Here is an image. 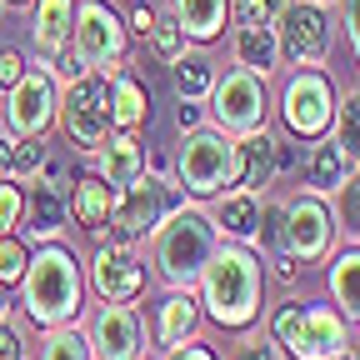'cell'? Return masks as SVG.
Segmentation results:
<instances>
[{
    "mask_svg": "<svg viewBox=\"0 0 360 360\" xmlns=\"http://www.w3.org/2000/svg\"><path fill=\"white\" fill-rule=\"evenodd\" d=\"M205 321L220 326L225 335H240L250 326H260V305H265V260L255 255V245H236L220 240L195 281Z\"/></svg>",
    "mask_w": 360,
    "mask_h": 360,
    "instance_id": "obj_1",
    "label": "cell"
},
{
    "mask_svg": "<svg viewBox=\"0 0 360 360\" xmlns=\"http://www.w3.org/2000/svg\"><path fill=\"white\" fill-rule=\"evenodd\" d=\"M20 305L40 330L80 321V310H85V265H80V255L60 240L35 245V255L25 260V276H20Z\"/></svg>",
    "mask_w": 360,
    "mask_h": 360,
    "instance_id": "obj_2",
    "label": "cell"
},
{
    "mask_svg": "<svg viewBox=\"0 0 360 360\" xmlns=\"http://www.w3.org/2000/svg\"><path fill=\"white\" fill-rule=\"evenodd\" d=\"M146 245H150V270H155V281L165 290H195V281H200L210 250L220 245V236H215L210 210L186 200L180 210H170L155 225V236Z\"/></svg>",
    "mask_w": 360,
    "mask_h": 360,
    "instance_id": "obj_3",
    "label": "cell"
},
{
    "mask_svg": "<svg viewBox=\"0 0 360 360\" xmlns=\"http://www.w3.org/2000/svg\"><path fill=\"white\" fill-rule=\"evenodd\" d=\"M265 330L285 350V360H345V350L355 340V326L335 305L300 300V295H285L276 310H270Z\"/></svg>",
    "mask_w": 360,
    "mask_h": 360,
    "instance_id": "obj_4",
    "label": "cell"
},
{
    "mask_svg": "<svg viewBox=\"0 0 360 360\" xmlns=\"http://www.w3.org/2000/svg\"><path fill=\"white\" fill-rule=\"evenodd\" d=\"M175 186L191 200H215L240 186V141L215 125H191L175 150Z\"/></svg>",
    "mask_w": 360,
    "mask_h": 360,
    "instance_id": "obj_5",
    "label": "cell"
},
{
    "mask_svg": "<svg viewBox=\"0 0 360 360\" xmlns=\"http://www.w3.org/2000/svg\"><path fill=\"white\" fill-rule=\"evenodd\" d=\"M186 205V191L175 186V175L165 170H141L130 186L115 191V205H110V225H105V240H120V245H146L155 236V225Z\"/></svg>",
    "mask_w": 360,
    "mask_h": 360,
    "instance_id": "obj_6",
    "label": "cell"
},
{
    "mask_svg": "<svg viewBox=\"0 0 360 360\" xmlns=\"http://www.w3.org/2000/svg\"><path fill=\"white\" fill-rule=\"evenodd\" d=\"M65 56L75 60V70H101V75L130 70L125 15L110 11V0H75V25H70Z\"/></svg>",
    "mask_w": 360,
    "mask_h": 360,
    "instance_id": "obj_7",
    "label": "cell"
},
{
    "mask_svg": "<svg viewBox=\"0 0 360 360\" xmlns=\"http://www.w3.org/2000/svg\"><path fill=\"white\" fill-rule=\"evenodd\" d=\"M56 125L70 135L75 150L96 155L101 141L110 135V75H101V70H80V75L60 80Z\"/></svg>",
    "mask_w": 360,
    "mask_h": 360,
    "instance_id": "obj_8",
    "label": "cell"
},
{
    "mask_svg": "<svg viewBox=\"0 0 360 360\" xmlns=\"http://www.w3.org/2000/svg\"><path fill=\"white\" fill-rule=\"evenodd\" d=\"M205 115L215 130L236 135V141H245V135H260L270 130V90L260 75L231 65L225 75H215L210 96H205Z\"/></svg>",
    "mask_w": 360,
    "mask_h": 360,
    "instance_id": "obj_9",
    "label": "cell"
},
{
    "mask_svg": "<svg viewBox=\"0 0 360 360\" xmlns=\"http://www.w3.org/2000/svg\"><path fill=\"white\" fill-rule=\"evenodd\" d=\"M335 240H340V225H335V200L330 195L295 191L290 200H281V250H290L305 270L330 260Z\"/></svg>",
    "mask_w": 360,
    "mask_h": 360,
    "instance_id": "obj_10",
    "label": "cell"
},
{
    "mask_svg": "<svg viewBox=\"0 0 360 360\" xmlns=\"http://www.w3.org/2000/svg\"><path fill=\"white\" fill-rule=\"evenodd\" d=\"M281 60L295 70H326L330 60V6L321 0H285L276 15Z\"/></svg>",
    "mask_w": 360,
    "mask_h": 360,
    "instance_id": "obj_11",
    "label": "cell"
},
{
    "mask_svg": "<svg viewBox=\"0 0 360 360\" xmlns=\"http://www.w3.org/2000/svg\"><path fill=\"white\" fill-rule=\"evenodd\" d=\"M56 101H60L56 70L30 60L20 70V80L6 90V130L11 135H30V141H45V135L56 130Z\"/></svg>",
    "mask_w": 360,
    "mask_h": 360,
    "instance_id": "obj_12",
    "label": "cell"
},
{
    "mask_svg": "<svg viewBox=\"0 0 360 360\" xmlns=\"http://www.w3.org/2000/svg\"><path fill=\"white\" fill-rule=\"evenodd\" d=\"M281 125L295 135V141H321L330 135L335 120V85L326 70H295L281 90Z\"/></svg>",
    "mask_w": 360,
    "mask_h": 360,
    "instance_id": "obj_13",
    "label": "cell"
},
{
    "mask_svg": "<svg viewBox=\"0 0 360 360\" xmlns=\"http://www.w3.org/2000/svg\"><path fill=\"white\" fill-rule=\"evenodd\" d=\"M146 255L141 245H120V240H96L85 260V290H96L101 300H141L146 295Z\"/></svg>",
    "mask_w": 360,
    "mask_h": 360,
    "instance_id": "obj_14",
    "label": "cell"
},
{
    "mask_svg": "<svg viewBox=\"0 0 360 360\" xmlns=\"http://www.w3.org/2000/svg\"><path fill=\"white\" fill-rule=\"evenodd\" d=\"M85 340L96 360H141L146 355V315L135 300H101L85 321Z\"/></svg>",
    "mask_w": 360,
    "mask_h": 360,
    "instance_id": "obj_15",
    "label": "cell"
},
{
    "mask_svg": "<svg viewBox=\"0 0 360 360\" xmlns=\"http://www.w3.org/2000/svg\"><path fill=\"white\" fill-rule=\"evenodd\" d=\"M65 220H70V205H65V191L56 186V165L45 160L30 180H25V210H20V231L25 240L45 245V240H60L65 236Z\"/></svg>",
    "mask_w": 360,
    "mask_h": 360,
    "instance_id": "obj_16",
    "label": "cell"
},
{
    "mask_svg": "<svg viewBox=\"0 0 360 360\" xmlns=\"http://www.w3.org/2000/svg\"><path fill=\"white\" fill-rule=\"evenodd\" d=\"M65 205H70V225H75L80 236L105 240L110 205H115V186H105V175H101V170H85V175H75V186H70Z\"/></svg>",
    "mask_w": 360,
    "mask_h": 360,
    "instance_id": "obj_17",
    "label": "cell"
},
{
    "mask_svg": "<svg viewBox=\"0 0 360 360\" xmlns=\"http://www.w3.org/2000/svg\"><path fill=\"white\" fill-rule=\"evenodd\" d=\"M260 210H265V195L255 191H225L210 200V220H215V236L220 240H236V245H255L260 240Z\"/></svg>",
    "mask_w": 360,
    "mask_h": 360,
    "instance_id": "obj_18",
    "label": "cell"
},
{
    "mask_svg": "<svg viewBox=\"0 0 360 360\" xmlns=\"http://www.w3.org/2000/svg\"><path fill=\"white\" fill-rule=\"evenodd\" d=\"M70 25H75V0H30V45L40 65H56L65 56Z\"/></svg>",
    "mask_w": 360,
    "mask_h": 360,
    "instance_id": "obj_19",
    "label": "cell"
},
{
    "mask_svg": "<svg viewBox=\"0 0 360 360\" xmlns=\"http://www.w3.org/2000/svg\"><path fill=\"white\" fill-rule=\"evenodd\" d=\"M200 321H205V310H200V295H195V290H165V295L155 300L150 340H155L160 350H170V345H180V340H195Z\"/></svg>",
    "mask_w": 360,
    "mask_h": 360,
    "instance_id": "obj_20",
    "label": "cell"
},
{
    "mask_svg": "<svg viewBox=\"0 0 360 360\" xmlns=\"http://www.w3.org/2000/svg\"><path fill=\"white\" fill-rule=\"evenodd\" d=\"M231 56L240 70L260 75L265 85L281 75V40H276V25H231Z\"/></svg>",
    "mask_w": 360,
    "mask_h": 360,
    "instance_id": "obj_21",
    "label": "cell"
},
{
    "mask_svg": "<svg viewBox=\"0 0 360 360\" xmlns=\"http://www.w3.org/2000/svg\"><path fill=\"white\" fill-rule=\"evenodd\" d=\"M146 165H150V155H146V141L135 130H110L101 141V150H96V170L105 175V186H115V191L130 186Z\"/></svg>",
    "mask_w": 360,
    "mask_h": 360,
    "instance_id": "obj_22",
    "label": "cell"
},
{
    "mask_svg": "<svg viewBox=\"0 0 360 360\" xmlns=\"http://www.w3.org/2000/svg\"><path fill=\"white\" fill-rule=\"evenodd\" d=\"M350 175V155L340 150L335 135H321V141H310L305 150V165H300V191H315V195H335Z\"/></svg>",
    "mask_w": 360,
    "mask_h": 360,
    "instance_id": "obj_23",
    "label": "cell"
},
{
    "mask_svg": "<svg viewBox=\"0 0 360 360\" xmlns=\"http://www.w3.org/2000/svg\"><path fill=\"white\" fill-rule=\"evenodd\" d=\"M165 11L175 15V25L186 30L191 45H210V40L225 35V25H231L236 0H170Z\"/></svg>",
    "mask_w": 360,
    "mask_h": 360,
    "instance_id": "obj_24",
    "label": "cell"
},
{
    "mask_svg": "<svg viewBox=\"0 0 360 360\" xmlns=\"http://www.w3.org/2000/svg\"><path fill=\"white\" fill-rule=\"evenodd\" d=\"M326 290L335 300V310L360 330V245H345V250H330V265H326Z\"/></svg>",
    "mask_w": 360,
    "mask_h": 360,
    "instance_id": "obj_25",
    "label": "cell"
},
{
    "mask_svg": "<svg viewBox=\"0 0 360 360\" xmlns=\"http://www.w3.org/2000/svg\"><path fill=\"white\" fill-rule=\"evenodd\" d=\"M276 170H281V146H276V135H270V130L245 135V141H240V191L265 195L270 186H276Z\"/></svg>",
    "mask_w": 360,
    "mask_h": 360,
    "instance_id": "obj_26",
    "label": "cell"
},
{
    "mask_svg": "<svg viewBox=\"0 0 360 360\" xmlns=\"http://www.w3.org/2000/svg\"><path fill=\"white\" fill-rule=\"evenodd\" d=\"M215 75H220V70H215V60L205 56V45H186V51L170 60V85H175V96L191 101V105H205Z\"/></svg>",
    "mask_w": 360,
    "mask_h": 360,
    "instance_id": "obj_27",
    "label": "cell"
},
{
    "mask_svg": "<svg viewBox=\"0 0 360 360\" xmlns=\"http://www.w3.org/2000/svg\"><path fill=\"white\" fill-rule=\"evenodd\" d=\"M150 120V90L130 70L110 75V130H141Z\"/></svg>",
    "mask_w": 360,
    "mask_h": 360,
    "instance_id": "obj_28",
    "label": "cell"
},
{
    "mask_svg": "<svg viewBox=\"0 0 360 360\" xmlns=\"http://www.w3.org/2000/svg\"><path fill=\"white\" fill-rule=\"evenodd\" d=\"M45 165V146L30 141V135H11V130H0V175H11V180H25Z\"/></svg>",
    "mask_w": 360,
    "mask_h": 360,
    "instance_id": "obj_29",
    "label": "cell"
},
{
    "mask_svg": "<svg viewBox=\"0 0 360 360\" xmlns=\"http://www.w3.org/2000/svg\"><path fill=\"white\" fill-rule=\"evenodd\" d=\"M40 360H96V355H90L85 330L75 321H65V326H45L40 330Z\"/></svg>",
    "mask_w": 360,
    "mask_h": 360,
    "instance_id": "obj_30",
    "label": "cell"
},
{
    "mask_svg": "<svg viewBox=\"0 0 360 360\" xmlns=\"http://www.w3.org/2000/svg\"><path fill=\"white\" fill-rule=\"evenodd\" d=\"M330 135L340 141V150L350 155V165H360V85H350L345 96H335V120Z\"/></svg>",
    "mask_w": 360,
    "mask_h": 360,
    "instance_id": "obj_31",
    "label": "cell"
},
{
    "mask_svg": "<svg viewBox=\"0 0 360 360\" xmlns=\"http://www.w3.org/2000/svg\"><path fill=\"white\" fill-rule=\"evenodd\" d=\"M330 200H335V225H340V236H345L350 245H360V165H350L345 186H340Z\"/></svg>",
    "mask_w": 360,
    "mask_h": 360,
    "instance_id": "obj_32",
    "label": "cell"
},
{
    "mask_svg": "<svg viewBox=\"0 0 360 360\" xmlns=\"http://www.w3.org/2000/svg\"><path fill=\"white\" fill-rule=\"evenodd\" d=\"M146 40H150L155 60H165V65H170V60L191 45V40H186V30L175 25V15H170V11H155V25H150V35H146Z\"/></svg>",
    "mask_w": 360,
    "mask_h": 360,
    "instance_id": "obj_33",
    "label": "cell"
},
{
    "mask_svg": "<svg viewBox=\"0 0 360 360\" xmlns=\"http://www.w3.org/2000/svg\"><path fill=\"white\" fill-rule=\"evenodd\" d=\"M225 360H285V350L276 345V340H270V330H240V340L231 345V355H225Z\"/></svg>",
    "mask_w": 360,
    "mask_h": 360,
    "instance_id": "obj_34",
    "label": "cell"
},
{
    "mask_svg": "<svg viewBox=\"0 0 360 360\" xmlns=\"http://www.w3.org/2000/svg\"><path fill=\"white\" fill-rule=\"evenodd\" d=\"M20 210H25V186L11 175H0V236L20 231Z\"/></svg>",
    "mask_w": 360,
    "mask_h": 360,
    "instance_id": "obj_35",
    "label": "cell"
},
{
    "mask_svg": "<svg viewBox=\"0 0 360 360\" xmlns=\"http://www.w3.org/2000/svg\"><path fill=\"white\" fill-rule=\"evenodd\" d=\"M25 260H30V250L20 236H0V285H20Z\"/></svg>",
    "mask_w": 360,
    "mask_h": 360,
    "instance_id": "obj_36",
    "label": "cell"
},
{
    "mask_svg": "<svg viewBox=\"0 0 360 360\" xmlns=\"http://www.w3.org/2000/svg\"><path fill=\"white\" fill-rule=\"evenodd\" d=\"M281 6L285 0H236V25H276V15H281Z\"/></svg>",
    "mask_w": 360,
    "mask_h": 360,
    "instance_id": "obj_37",
    "label": "cell"
},
{
    "mask_svg": "<svg viewBox=\"0 0 360 360\" xmlns=\"http://www.w3.org/2000/svg\"><path fill=\"white\" fill-rule=\"evenodd\" d=\"M300 270H305V265H300L290 250H270V276H276L281 285H295V281H300Z\"/></svg>",
    "mask_w": 360,
    "mask_h": 360,
    "instance_id": "obj_38",
    "label": "cell"
},
{
    "mask_svg": "<svg viewBox=\"0 0 360 360\" xmlns=\"http://www.w3.org/2000/svg\"><path fill=\"white\" fill-rule=\"evenodd\" d=\"M340 15H345V40H350V56L360 65V0H340Z\"/></svg>",
    "mask_w": 360,
    "mask_h": 360,
    "instance_id": "obj_39",
    "label": "cell"
},
{
    "mask_svg": "<svg viewBox=\"0 0 360 360\" xmlns=\"http://www.w3.org/2000/svg\"><path fill=\"white\" fill-rule=\"evenodd\" d=\"M160 360H220L210 345H200V340H180V345H170Z\"/></svg>",
    "mask_w": 360,
    "mask_h": 360,
    "instance_id": "obj_40",
    "label": "cell"
},
{
    "mask_svg": "<svg viewBox=\"0 0 360 360\" xmlns=\"http://www.w3.org/2000/svg\"><path fill=\"white\" fill-rule=\"evenodd\" d=\"M20 70H25V56L20 51H0V90H11L20 80Z\"/></svg>",
    "mask_w": 360,
    "mask_h": 360,
    "instance_id": "obj_41",
    "label": "cell"
},
{
    "mask_svg": "<svg viewBox=\"0 0 360 360\" xmlns=\"http://www.w3.org/2000/svg\"><path fill=\"white\" fill-rule=\"evenodd\" d=\"M0 360H25V345L11 330V321H0Z\"/></svg>",
    "mask_w": 360,
    "mask_h": 360,
    "instance_id": "obj_42",
    "label": "cell"
},
{
    "mask_svg": "<svg viewBox=\"0 0 360 360\" xmlns=\"http://www.w3.org/2000/svg\"><path fill=\"white\" fill-rule=\"evenodd\" d=\"M150 25H155V11H150V6H135V11L125 15V30H135V35H150Z\"/></svg>",
    "mask_w": 360,
    "mask_h": 360,
    "instance_id": "obj_43",
    "label": "cell"
},
{
    "mask_svg": "<svg viewBox=\"0 0 360 360\" xmlns=\"http://www.w3.org/2000/svg\"><path fill=\"white\" fill-rule=\"evenodd\" d=\"M175 120H180V130H191V125H200V115H195V105H191V101H180V115H175Z\"/></svg>",
    "mask_w": 360,
    "mask_h": 360,
    "instance_id": "obj_44",
    "label": "cell"
},
{
    "mask_svg": "<svg viewBox=\"0 0 360 360\" xmlns=\"http://www.w3.org/2000/svg\"><path fill=\"white\" fill-rule=\"evenodd\" d=\"M345 360H360V340H350V350H345Z\"/></svg>",
    "mask_w": 360,
    "mask_h": 360,
    "instance_id": "obj_45",
    "label": "cell"
},
{
    "mask_svg": "<svg viewBox=\"0 0 360 360\" xmlns=\"http://www.w3.org/2000/svg\"><path fill=\"white\" fill-rule=\"evenodd\" d=\"M0 321H11V305H6V295H0Z\"/></svg>",
    "mask_w": 360,
    "mask_h": 360,
    "instance_id": "obj_46",
    "label": "cell"
},
{
    "mask_svg": "<svg viewBox=\"0 0 360 360\" xmlns=\"http://www.w3.org/2000/svg\"><path fill=\"white\" fill-rule=\"evenodd\" d=\"M0 25H6V0H0Z\"/></svg>",
    "mask_w": 360,
    "mask_h": 360,
    "instance_id": "obj_47",
    "label": "cell"
},
{
    "mask_svg": "<svg viewBox=\"0 0 360 360\" xmlns=\"http://www.w3.org/2000/svg\"><path fill=\"white\" fill-rule=\"evenodd\" d=\"M6 6H30V0H6Z\"/></svg>",
    "mask_w": 360,
    "mask_h": 360,
    "instance_id": "obj_48",
    "label": "cell"
},
{
    "mask_svg": "<svg viewBox=\"0 0 360 360\" xmlns=\"http://www.w3.org/2000/svg\"><path fill=\"white\" fill-rule=\"evenodd\" d=\"M321 6H340V0H321Z\"/></svg>",
    "mask_w": 360,
    "mask_h": 360,
    "instance_id": "obj_49",
    "label": "cell"
}]
</instances>
